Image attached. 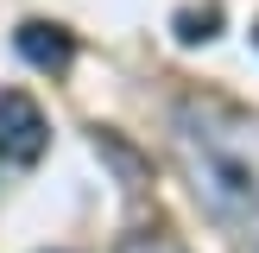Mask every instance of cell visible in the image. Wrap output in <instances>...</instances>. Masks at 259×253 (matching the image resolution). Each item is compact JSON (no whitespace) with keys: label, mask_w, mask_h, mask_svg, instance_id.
I'll return each instance as SVG.
<instances>
[{"label":"cell","mask_w":259,"mask_h":253,"mask_svg":"<svg viewBox=\"0 0 259 253\" xmlns=\"http://www.w3.org/2000/svg\"><path fill=\"white\" fill-rule=\"evenodd\" d=\"M196 190L222 215H253L259 209V171L247 158H234V152H215V146L196 158Z\"/></svg>","instance_id":"cell-1"},{"label":"cell","mask_w":259,"mask_h":253,"mask_svg":"<svg viewBox=\"0 0 259 253\" xmlns=\"http://www.w3.org/2000/svg\"><path fill=\"white\" fill-rule=\"evenodd\" d=\"M51 146L45 108H38L25 89H0V158L7 164H38Z\"/></svg>","instance_id":"cell-2"},{"label":"cell","mask_w":259,"mask_h":253,"mask_svg":"<svg viewBox=\"0 0 259 253\" xmlns=\"http://www.w3.org/2000/svg\"><path fill=\"white\" fill-rule=\"evenodd\" d=\"M13 45H19L25 63H38V70H51V76H63V70H70V57H76L70 32H63V25H45V19H25L19 32H13Z\"/></svg>","instance_id":"cell-3"},{"label":"cell","mask_w":259,"mask_h":253,"mask_svg":"<svg viewBox=\"0 0 259 253\" xmlns=\"http://www.w3.org/2000/svg\"><path fill=\"white\" fill-rule=\"evenodd\" d=\"M215 25H222V7H184L177 13V38H184V45H202V38H215Z\"/></svg>","instance_id":"cell-4"},{"label":"cell","mask_w":259,"mask_h":253,"mask_svg":"<svg viewBox=\"0 0 259 253\" xmlns=\"http://www.w3.org/2000/svg\"><path fill=\"white\" fill-rule=\"evenodd\" d=\"M114 253H190V247L177 234H164V228H139V234H126Z\"/></svg>","instance_id":"cell-5"},{"label":"cell","mask_w":259,"mask_h":253,"mask_svg":"<svg viewBox=\"0 0 259 253\" xmlns=\"http://www.w3.org/2000/svg\"><path fill=\"white\" fill-rule=\"evenodd\" d=\"M253 45H259V25H253Z\"/></svg>","instance_id":"cell-6"}]
</instances>
